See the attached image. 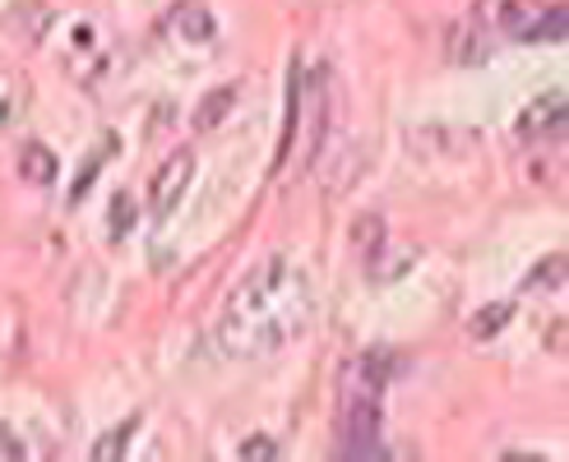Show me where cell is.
Wrapping results in <instances>:
<instances>
[{"instance_id":"obj_1","label":"cell","mask_w":569,"mask_h":462,"mask_svg":"<svg viewBox=\"0 0 569 462\" xmlns=\"http://www.w3.org/2000/svg\"><path fill=\"white\" fill-rule=\"evenodd\" d=\"M310 314H316L310 278L292 264V259L269 254L264 264H254L237 282V292L227 297L213 338L227 356L254 361V356H269L278 346H288L292 338H301Z\"/></svg>"},{"instance_id":"obj_2","label":"cell","mask_w":569,"mask_h":462,"mask_svg":"<svg viewBox=\"0 0 569 462\" xmlns=\"http://www.w3.org/2000/svg\"><path fill=\"white\" fill-rule=\"evenodd\" d=\"M190 177H194V158H190L186 149L172 153V158L158 167L153 190H149V209H153V218H172V209L181 204V194L190 190Z\"/></svg>"},{"instance_id":"obj_3","label":"cell","mask_w":569,"mask_h":462,"mask_svg":"<svg viewBox=\"0 0 569 462\" xmlns=\"http://www.w3.org/2000/svg\"><path fill=\"white\" fill-rule=\"evenodd\" d=\"M565 121H569V111H565V93H547V98H537L528 111H523V134L528 139H565Z\"/></svg>"},{"instance_id":"obj_4","label":"cell","mask_w":569,"mask_h":462,"mask_svg":"<svg viewBox=\"0 0 569 462\" xmlns=\"http://www.w3.org/2000/svg\"><path fill=\"white\" fill-rule=\"evenodd\" d=\"M19 171L33 185H47L51 177H56V158H51V149H42V143H23V158H19Z\"/></svg>"},{"instance_id":"obj_5","label":"cell","mask_w":569,"mask_h":462,"mask_svg":"<svg viewBox=\"0 0 569 462\" xmlns=\"http://www.w3.org/2000/svg\"><path fill=\"white\" fill-rule=\"evenodd\" d=\"M134 430H139V421H121L117 430H107V435L93 444V462H117V458H126V444H130Z\"/></svg>"},{"instance_id":"obj_6","label":"cell","mask_w":569,"mask_h":462,"mask_svg":"<svg viewBox=\"0 0 569 462\" xmlns=\"http://www.w3.org/2000/svg\"><path fill=\"white\" fill-rule=\"evenodd\" d=\"M509 314H515V305H505V301H496V305H487V310H477L472 314V338H496L505 324H509Z\"/></svg>"},{"instance_id":"obj_7","label":"cell","mask_w":569,"mask_h":462,"mask_svg":"<svg viewBox=\"0 0 569 462\" xmlns=\"http://www.w3.org/2000/svg\"><path fill=\"white\" fill-rule=\"evenodd\" d=\"M232 102H237V89H218L213 98H204V107H199V116H194V125L199 130H213L227 111H232Z\"/></svg>"},{"instance_id":"obj_8","label":"cell","mask_w":569,"mask_h":462,"mask_svg":"<svg viewBox=\"0 0 569 462\" xmlns=\"http://www.w3.org/2000/svg\"><path fill=\"white\" fill-rule=\"evenodd\" d=\"M177 23H181V33H186L190 42H209V38H213V14L194 10V6H186V10L177 14Z\"/></svg>"},{"instance_id":"obj_9","label":"cell","mask_w":569,"mask_h":462,"mask_svg":"<svg viewBox=\"0 0 569 462\" xmlns=\"http://www.w3.org/2000/svg\"><path fill=\"white\" fill-rule=\"evenodd\" d=\"M528 287H537V292H560V287H565V259H560V254H551L547 264L528 278Z\"/></svg>"},{"instance_id":"obj_10","label":"cell","mask_w":569,"mask_h":462,"mask_svg":"<svg viewBox=\"0 0 569 462\" xmlns=\"http://www.w3.org/2000/svg\"><path fill=\"white\" fill-rule=\"evenodd\" d=\"M28 458V444L14 435L10 425H0V462H23Z\"/></svg>"},{"instance_id":"obj_11","label":"cell","mask_w":569,"mask_h":462,"mask_svg":"<svg viewBox=\"0 0 569 462\" xmlns=\"http://www.w3.org/2000/svg\"><path fill=\"white\" fill-rule=\"evenodd\" d=\"M376 237H380V218H366L361 227H352V241L366 250V254H371L376 250Z\"/></svg>"},{"instance_id":"obj_12","label":"cell","mask_w":569,"mask_h":462,"mask_svg":"<svg viewBox=\"0 0 569 462\" xmlns=\"http://www.w3.org/2000/svg\"><path fill=\"white\" fill-rule=\"evenodd\" d=\"M241 458H278V444L264 440V435H254V440L241 444Z\"/></svg>"}]
</instances>
